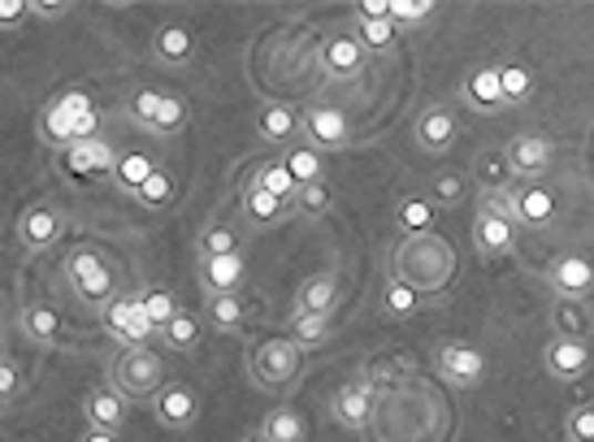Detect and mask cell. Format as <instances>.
<instances>
[{"label":"cell","mask_w":594,"mask_h":442,"mask_svg":"<svg viewBox=\"0 0 594 442\" xmlns=\"http://www.w3.org/2000/svg\"><path fill=\"white\" fill-rule=\"evenodd\" d=\"M109 387L126 403H152V394L165 387V356L152 347H126L109 364Z\"/></svg>","instance_id":"6da1fadb"},{"label":"cell","mask_w":594,"mask_h":442,"mask_svg":"<svg viewBox=\"0 0 594 442\" xmlns=\"http://www.w3.org/2000/svg\"><path fill=\"white\" fill-rule=\"evenodd\" d=\"M61 278H65L70 291L79 295L83 304H92V308H104V304L117 295V269L109 265V256L96 251V247H74V251H65Z\"/></svg>","instance_id":"7a4b0ae2"},{"label":"cell","mask_w":594,"mask_h":442,"mask_svg":"<svg viewBox=\"0 0 594 442\" xmlns=\"http://www.w3.org/2000/svg\"><path fill=\"white\" fill-rule=\"evenodd\" d=\"M126 117L148 131V135H178L187 126V104L170 92H152V88H131L126 96Z\"/></svg>","instance_id":"3957f363"},{"label":"cell","mask_w":594,"mask_h":442,"mask_svg":"<svg viewBox=\"0 0 594 442\" xmlns=\"http://www.w3.org/2000/svg\"><path fill=\"white\" fill-rule=\"evenodd\" d=\"M248 373L256 387L278 391V387H291L304 373V356H299V347L291 339H265V343L252 347Z\"/></svg>","instance_id":"277c9868"},{"label":"cell","mask_w":594,"mask_h":442,"mask_svg":"<svg viewBox=\"0 0 594 442\" xmlns=\"http://www.w3.org/2000/svg\"><path fill=\"white\" fill-rule=\"evenodd\" d=\"M100 321H104V335L122 347H148V339L156 335L144 308H140V295L135 291H117L104 308H100Z\"/></svg>","instance_id":"5b68a950"},{"label":"cell","mask_w":594,"mask_h":442,"mask_svg":"<svg viewBox=\"0 0 594 442\" xmlns=\"http://www.w3.org/2000/svg\"><path fill=\"white\" fill-rule=\"evenodd\" d=\"M473 244L482 247L487 256L512 251V244H516V222H512V208H508L503 192H487L482 196V208L473 217Z\"/></svg>","instance_id":"8992f818"},{"label":"cell","mask_w":594,"mask_h":442,"mask_svg":"<svg viewBox=\"0 0 594 442\" xmlns=\"http://www.w3.org/2000/svg\"><path fill=\"white\" fill-rule=\"evenodd\" d=\"M299 126H304L308 147H330V152H339V147H347V140H351L347 113L335 109V104H313V109H304Z\"/></svg>","instance_id":"52a82bcc"},{"label":"cell","mask_w":594,"mask_h":442,"mask_svg":"<svg viewBox=\"0 0 594 442\" xmlns=\"http://www.w3.org/2000/svg\"><path fill=\"white\" fill-rule=\"evenodd\" d=\"M152 412L165 430H192L199 417V399L187 382H165L161 391L152 394Z\"/></svg>","instance_id":"ba28073f"},{"label":"cell","mask_w":594,"mask_h":442,"mask_svg":"<svg viewBox=\"0 0 594 442\" xmlns=\"http://www.w3.org/2000/svg\"><path fill=\"white\" fill-rule=\"evenodd\" d=\"M248 278V265L239 251H226V256H199V282L208 295H239Z\"/></svg>","instance_id":"9c48e42d"},{"label":"cell","mask_w":594,"mask_h":442,"mask_svg":"<svg viewBox=\"0 0 594 442\" xmlns=\"http://www.w3.org/2000/svg\"><path fill=\"white\" fill-rule=\"evenodd\" d=\"M61 230H65V217L52 204H31L22 213V222H18V239H22V247H31V251L52 247L61 239Z\"/></svg>","instance_id":"30bf717a"},{"label":"cell","mask_w":594,"mask_h":442,"mask_svg":"<svg viewBox=\"0 0 594 442\" xmlns=\"http://www.w3.org/2000/svg\"><path fill=\"white\" fill-rule=\"evenodd\" d=\"M503 156H508V169H512V178H539L543 169H551V144H546L543 135H516L512 144L503 147Z\"/></svg>","instance_id":"8fae6325"},{"label":"cell","mask_w":594,"mask_h":442,"mask_svg":"<svg viewBox=\"0 0 594 442\" xmlns=\"http://www.w3.org/2000/svg\"><path fill=\"white\" fill-rule=\"evenodd\" d=\"M551 287H555L560 299L582 304V299L594 291V265L586 256H560V260L551 265Z\"/></svg>","instance_id":"7c38bea8"},{"label":"cell","mask_w":594,"mask_h":442,"mask_svg":"<svg viewBox=\"0 0 594 442\" xmlns=\"http://www.w3.org/2000/svg\"><path fill=\"white\" fill-rule=\"evenodd\" d=\"M439 369H443L447 382L473 387V382H482V373H487V356L469 343H447V347H439Z\"/></svg>","instance_id":"4fadbf2b"},{"label":"cell","mask_w":594,"mask_h":442,"mask_svg":"<svg viewBox=\"0 0 594 442\" xmlns=\"http://www.w3.org/2000/svg\"><path fill=\"white\" fill-rule=\"evenodd\" d=\"M508 196V208H512V222H521V226H546L551 217H555V199L551 192L543 187H534V183H525V187H508L503 192Z\"/></svg>","instance_id":"5bb4252c"},{"label":"cell","mask_w":594,"mask_h":442,"mask_svg":"<svg viewBox=\"0 0 594 442\" xmlns=\"http://www.w3.org/2000/svg\"><path fill=\"white\" fill-rule=\"evenodd\" d=\"M546 369H551V378H564V382H573V378H582L586 369H591V347L582 343V339H551L543 351Z\"/></svg>","instance_id":"9a60e30c"},{"label":"cell","mask_w":594,"mask_h":442,"mask_svg":"<svg viewBox=\"0 0 594 442\" xmlns=\"http://www.w3.org/2000/svg\"><path fill=\"white\" fill-rule=\"evenodd\" d=\"M126 408H131V403L113 391V387L83 394V417H88V425H92V430H109V434H117V430L126 425Z\"/></svg>","instance_id":"2e32d148"},{"label":"cell","mask_w":594,"mask_h":442,"mask_svg":"<svg viewBox=\"0 0 594 442\" xmlns=\"http://www.w3.org/2000/svg\"><path fill=\"white\" fill-rule=\"evenodd\" d=\"M373 387H360V382H351L344 391H335V403H330V412H335V421L347 425V430H360L369 417H373Z\"/></svg>","instance_id":"e0dca14e"},{"label":"cell","mask_w":594,"mask_h":442,"mask_svg":"<svg viewBox=\"0 0 594 442\" xmlns=\"http://www.w3.org/2000/svg\"><path fill=\"white\" fill-rule=\"evenodd\" d=\"M152 52H156L161 65H187V61L196 56V40H192V31H187L183 22H165V27L152 35Z\"/></svg>","instance_id":"ac0fdd59"},{"label":"cell","mask_w":594,"mask_h":442,"mask_svg":"<svg viewBox=\"0 0 594 442\" xmlns=\"http://www.w3.org/2000/svg\"><path fill=\"white\" fill-rule=\"evenodd\" d=\"M321 65H326L335 79H351V74H360V65H365V49H360V40H356V35H330V40L321 44Z\"/></svg>","instance_id":"d6986e66"},{"label":"cell","mask_w":594,"mask_h":442,"mask_svg":"<svg viewBox=\"0 0 594 442\" xmlns=\"http://www.w3.org/2000/svg\"><path fill=\"white\" fill-rule=\"evenodd\" d=\"M455 140V113L447 104H430L421 117H417V144L430 147V152H443Z\"/></svg>","instance_id":"ffe728a7"},{"label":"cell","mask_w":594,"mask_h":442,"mask_svg":"<svg viewBox=\"0 0 594 442\" xmlns=\"http://www.w3.org/2000/svg\"><path fill=\"white\" fill-rule=\"evenodd\" d=\"M299 131V113L291 104H265L260 113H256V135L265 140V144H291Z\"/></svg>","instance_id":"44dd1931"},{"label":"cell","mask_w":594,"mask_h":442,"mask_svg":"<svg viewBox=\"0 0 594 442\" xmlns=\"http://www.w3.org/2000/svg\"><path fill=\"white\" fill-rule=\"evenodd\" d=\"M335 304H339V278L335 274H313V278L299 282L296 312H326L330 317Z\"/></svg>","instance_id":"7402d4cb"},{"label":"cell","mask_w":594,"mask_h":442,"mask_svg":"<svg viewBox=\"0 0 594 442\" xmlns=\"http://www.w3.org/2000/svg\"><path fill=\"white\" fill-rule=\"evenodd\" d=\"M65 165H70L74 174H113L117 152L96 135V140H88V144L65 147Z\"/></svg>","instance_id":"603a6c76"},{"label":"cell","mask_w":594,"mask_h":442,"mask_svg":"<svg viewBox=\"0 0 594 442\" xmlns=\"http://www.w3.org/2000/svg\"><path fill=\"white\" fill-rule=\"evenodd\" d=\"M473 183H482V192H508L512 187V169L503 147H487L473 156Z\"/></svg>","instance_id":"cb8c5ba5"},{"label":"cell","mask_w":594,"mask_h":442,"mask_svg":"<svg viewBox=\"0 0 594 442\" xmlns=\"http://www.w3.org/2000/svg\"><path fill=\"white\" fill-rule=\"evenodd\" d=\"M283 165H287V174L296 178V187H313V183L326 178V161H321V152L308 144L287 147V152H283Z\"/></svg>","instance_id":"d4e9b609"},{"label":"cell","mask_w":594,"mask_h":442,"mask_svg":"<svg viewBox=\"0 0 594 442\" xmlns=\"http://www.w3.org/2000/svg\"><path fill=\"white\" fill-rule=\"evenodd\" d=\"M460 96L469 100V104H478V109H503V88H499V70H495V65L473 70V74L464 79Z\"/></svg>","instance_id":"484cf974"},{"label":"cell","mask_w":594,"mask_h":442,"mask_svg":"<svg viewBox=\"0 0 594 442\" xmlns=\"http://www.w3.org/2000/svg\"><path fill=\"white\" fill-rule=\"evenodd\" d=\"M22 335L40 347L57 343V335H61L57 308H49V304H27V308H22Z\"/></svg>","instance_id":"4316f807"},{"label":"cell","mask_w":594,"mask_h":442,"mask_svg":"<svg viewBox=\"0 0 594 442\" xmlns=\"http://www.w3.org/2000/svg\"><path fill=\"white\" fill-rule=\"evenodd\" d=\"M204 321H208L213 330H222V335L239 330V326H244V304H239V295H208V299H204Z\"/></svg>","instance_id":"83f0119b"},{"label":"cell","mask_w":594,"mask_h":442,"mask_svg":"<svg viewBox=\"0 0 594 442\" xmlns=\"http://www.w3.org/2000/svg\"><path fill=\"white\" fill-rule=\"evenodd\" d=\"M135 295H140L144 317L156 326V335H161V330H165V326H170V321L183 312V308H178V295L170 291V287H148V291H135Z\"/></svg>","instance_id":"f1b7e54d"},{"label":"cell","mask_w":594,"mask_h":442,"mask_svg":"<svg viewBox=\"0 0 594 442\" xmlns=\"http://www.w3.org/2000/svg\"><path fill=\"white\" fill-rule=\"evenodd\" d=\"M260 434H265L269 442H304V439H308V430H304V417H299L296 408H274V412L265 417Z\"/></svg>","instance_id":"f546056e"},{"label":"cell","mask_w":594,"mask_h":442,"mask_svg":"<svg viewBox=\"0 0 594 442\" xmlns=\"http://www.w3.org/2000/svg\"><path fill=\"white\" fill-rule=\"evenodd\" d=\"M399 230L408 235V239H417V235H430V226H434V204L421 196H408L403 204H399L396 213Z\"/></svg>","instance_id":"4dcf8cb0"},{"label":"cell","mask_w":594,"mask_h":442,"mask_svg":"<svg viewBox=\"0 0 594 442\" xmlns=\"http://www.w3.org/2000/svg\"><path fill=\"white\" fill-rule=\"evenodd\" d=\"M330 330H335V321L326 317V312H296V321H291V343L304 351V347H321L330 339Z\"/></svg>","instance_id":"1f68e13d"},{"label":"cell","mask_w":594,"mask_h":442,"mask_svg":"<svg viewBox=\"0 0 594 442\" xmlns=\"http://www.w3.org/2000/svg\"><path fill=\"white\" fill-rule=\"evenodd\" d=\"M199 321H204V317H196V312H178V317L161 330V343L170 347V351H192V347L199 343V335H204Z\"/></svg>","instance_id":"d6a6232c"},{"label":"cell","mask_w":594,"mask_h":442,"mask_svg":"<svg viewBox=\"0 0 594 442\" xmlns=\"http://www.w3.org/2000/svg\"><path fill=\"white\" fill-rule=\"evenodd\" d=\"M40 135H44L52 147L74 144V117H70L57 100H49V104H44V113H40Z\"/></svg>","instance_id":"836d02e7"},{"label":"cell","mask_w":594,"mask_h":442,"mask_svg":"<svg viewBox=\"0 0 594 442\" xmlns=\"http://www.w3.org/2000/svg\"><path fill=\"white\" fill-rule=\"evenodd\" d=\"M244 208H248V217L256 226H274V222H283V213H287L283 199L269 196V192L256 187V183H248V192H244Z\"/></svg>","instance_id":"e575fe53"},{"label":"cell","mask_w":594,"mask_h":442,"mask_svg":"<svg viewBox=\"0 0 594 442\" xmlns=\"http://www.w3.org/2000/svg\"><path fill=\"white\" fill-rule=\"evenodd\" d=\"M156 169L148 156H140V152H126V156H117V165H113V178H117V187L122 192H140L144 183H148V174Z\"/></svg>","instance_id":"d590c367"},{"label":"cell","mask_w":594,"mask_h":442,"mask_svg":"<svg viewBox=\"0 0 594 442\" xmlns=\"http://www.w3.org/2000/svg\"><path fill=\"white\" fill-rule=\"evenodd\" d=\"M555 330H560V339H582V343H586V330H591L586 308L573 304V299H560V304H555Z\"/></svg>","instance_id":"8d00e7d4"},{"label":"cell","mask_w":594,"mask_h":442,"mask_svg":"<svg viewBox=\"0 0 594 442\" xmlns=\"http://www.w3.org/2000/svg\"><path fill=\"white\" fill-rule=\"evenodd\" d=\"M199 256H226V251H239V235L226 226V222H208L196 239Z\"/></svg>","instance_id":"74e56055"},{"label":"cell","mask_w":594,"mask_h":442,"mask_svg":"<svg viewBox=\"0 0 594 442\" xmlns=\"http://www.w3.org/2000/svg\"><path fill=\"white\" fill-rule=\"evenodd\" d=\"M256 187H265L269 196H278L283 204H296V178L287 174V165L283 161H274V165H265L260 174H256Z\"/></svg>","instance_id":"f35d334b"},{"label":"cell","mask_w":594,"mask_h":442,"mask_svg":"<svg viewBox=\"0 0 594 442\" xmlns=\"http://www.w3.org/2000/svg\"><path fill=\"white\" fill-rule=\"evenodd\" d=\"M499 88H503V104H521L534 92V74L525 65H499Z\"/></svg>","instance_id":"ab89813d"},{"label":"cell","mask_w":594,"mask_h":442,"mask_svg":"<svg viewBox=\"0 0 594 442\" xmlns=\"http://www.w3.org/2000/svg\"><path fill=\"white\" fill-rule=\"evenodd\" d=\"M396 22L391 18H382V22H356V40H360V49H373V52H387L396 44Z\"/></svg>","instance_id":"60d3db41"},{"label":"cell","mask_w":594,"mask_h":442,"mask_svg":"<svg viewBox=\"0 0 594 442\" xmlns=\"http://www.w3.org/2000/svg\"><path fill=\"white\" fill-rule=\"evenodd\" d=\"M135 199L144 204V208H165L170 199H174V178L165 174V169H152L148 174V183L135 192Z\"/></svg>","instance_id":"b9f144b4"},{"label":"cell","mask_w":594,"mask_h":442,"mask_svg":"<svg viewBox=\"0 0 594 442\" xmlns=\"http://www.w3.org/2000/svg\"><path fill=\"white\" fill-rule=\"evenodd\" d=\"M330 204H335V196H330V187H326V183H313V187H299L296 192L299 217H326V213H330Z\"/></svg>","instance_id":"7bdbcfd3"},{"label":"cell","mask_w":594,"mask_h":442,"mask_svg":"<svg viewBox=\"0 0 594 442\" xmlns=\"http://www.w3.org/2000/svg\"><path fill=\"white\" fill-rule=\"evenodd\" d=\"M417 304H421V291H417V287H408V282H391V287L382 291V308H387L391 317H408V312H417Z\"/></svg>","instance_id":"ee69618b"},{"label":"cell","mask_w":594,"mask_h":442,"mask_svg":"<svg viewBox=\"0 0 594 442\" xmlns=\"http://www.w3.org/2000/svg\"><path fill=\"white\" fill-rule=\"evenodd\" d=\"M439 4L434 0H391V22L396 27H421Z\"/></svg>","instance_id":"f6af8a7d"},{"label":"cell","mask_w":594,"mask_h":442,"mask_svg":"<svg viewBox=\"0 0 594 442\" xmlns=\"http://www.w3.org/2000/svg\"><path fill=\"white\" fill-rule=\"evenodd\" d=\"M569 442H594V408H573L564 421Z\"/></svg>","instance_id":"bcb514c9"},{"label":"cell","mask_w":594,"mask_h":442,"mask_svg":"<svg viewBox=\"0 0 594 442\" xmlns=\"http://www.w3.org/2000/svg\"><path fill=\"white\" fill-rule=\"evenodd\" d=\"M434 196H439V204H460V199H464V178H460L455 169L439 174V183H434Z\"/></svg>","instance_id":"7dc6e473"},{"label":"cell","mask_w":594,"mask_h":442,"mask_svg":"<svg viewBox=\"0 0 594 442\" xmlns=\"http://www.w3.org/2000/svg\"><path fill=\"white\" fill-rule=\"evenodd\" d=\"M18 391H22V373H18V364L9 356H0V403H9Z\"/></svg>","instance_id":"c3c4849f"},{"label":"cell","mask_w":594,"mask_h":442,"mask_svg":"<svg viewBox=\"0 0 594 442\" xmlns=\"http://www.w3.org/2000/svg\"><path fill=\"white\" fill-rule=\"evenodd\" d=\"M57 104H61V109H65L70 117H83V113H96V109H92V96H88V92H79V88L61 92V96H57Z\"/></svg>","instance_id":"681fc988"},{"label":"cell","mask_w":594,"mask_h":442,"mask_svg":"<svg viewBox=\"0 0 594 442\" xmlns=\"http://www.w3.org/2000/svg\"><path fill=\"white\" fill-rule=\"evenodd\" d=\"M31 18V0H0V27H18Z\"/></svg>","instance_id":"f907efd6"},{"label":"cell","mask_w":594,"mask_h":442,"mask_svg":"<svg viewBox=\"0 0 594 442\" xmlns=\"http://www.w3.org/2000/svg\"><path fill=\"white\" fill-rule=\"evenodd\" d=\"M391 18V0H360L356 4V22H382Z\"/></svg>","instance_id":"816d5d0a"},{"label":"cell","mask_w":594,"mask_h":442,"mask_svg":"<svg viewBox=\"0 0 594 442\" xmlns=\"http://www.w3.org/2000/svg\"><path fill=\"white\" fill-rule=\"evenodd\" d=\"M31 13H35V18H65V13H70V4H65V0H57V4H52V0H31Z\"/></svg>","instance_id":"f5cc1de1"},{"label":"cell","mask_w":594,"mask_h":442,"mask_svg":"<svg viewBox=\"0 0 594 442\" xmlns=\"http://www.w3.org/2000/svg\"><path fill=\"white\" fill-rule=\"evenodd\" d=\"M79 442H117V434H109V430H92V425H88Z\"/></svg>","instance_id":"db71d44e"},{"label":"cell","mask_w":594,"mask_h":442,"mask_svg":"<svg viewBox=\"0 0 594 442\" xmlns=\"http://www.w3.org/2000/svg\"><path fill=\"white\" fill-rule=\"evenodd\" d=\"M239 442H269V439H265L260 430H252V434H244V439H239Z\"/></svg>","instance_id":"11a10c76"}]
</instances>
